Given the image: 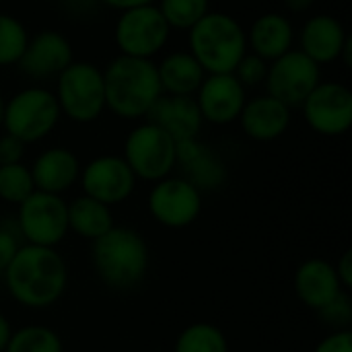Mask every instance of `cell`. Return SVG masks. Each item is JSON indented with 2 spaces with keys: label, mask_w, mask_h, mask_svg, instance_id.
<instances>
[{
  "label": "cell",
  "mask_w": 352,
  "mask_h": 352,
  "mask_svg": "<svg viewBox=\"0 0 352 352\" xmlns=\"http://www.w3.org/2000/svg\"><path fill=\"white\" fill-rule=\"evenodd\" d=\"M8 295L27 309L56 305L68 285V268L54 248L21 245L2 272Z\"/></svg>",
  "instance_id": "cell-1"
},
{
  "label": "cell",
  "mask_w": 352,
  "mask_h": 352,
  "mask_svg": "<svg viewBox=\"0 0 352 352\" xmlns=\"http://www.w3.org/2000/svg\"><path fill=\"white\" fill-rule=\"evenodd\" d=\"M105 109L122 120H144L163 95L153 60L118 56L103 70Z\"/></svg>",
  "instance_id": "cell-2"
},
{
  "label": "cell",
  "mask_w": 352,
  "mask_h": 352,
  "mask_svg": "<svg viewBox=\"0 0 352 352\" xmlns=\"http://www.w3.org/2000/svg\"><path fill=\"white\" fill-rule=\"evenodd\" d=\"M91 260L103 285L113 291H130L144 280L151 254L138 231L130 227H113L93 241Z\"/></svg>",
  "instance_id": "cell-3"
},
{
  "label": "cell",
  "mask_w": 352,
  "mask_h": 352,
  "mask_svg": "<svg viewBox=\"0 0 352 352\" xmlns=\"http://www.w3.org/2000/svg\"><path fill=\"white\" fill-rule=\"evenodd\" d=\"M190 54L206 74H233L239 60L248 54L245 29L227 14L210 10L190 31Z\"/></svg>",
  "instance_id": "cell-4"
},
{
  "label": "cell",
  "mask_w": 352,
  "mask_h": 352,
  "mask_svg": "<svg viewBox=\"0 0 352 352\" xmlns=\"http://www.w3.org/2000/svg\"><path fill=\"white\" fill-rule=\"evenodd\" d=\"M54 97L60 113L76 124H91L105 111L103 70L93 62L72 60L58 76Z\"/></svg>",
  "instance_id": "cell-5"
},
{
  "label": "cell",
  "mask_w": 352,
  "mask_h": 352,
  "mask_svg": "<svg viewBox=\"0 0 352 352\" xmlns=\"http://www.w3.org/2000/svg\"><path fill=\"white\" fill-rule=\"evenodd\" d=\"M62 113L54 91L33 85L16 91L4 105L2 128L25 144H33L50 136Z\"/></svg>",
  "instance_id": "cell-6"
},
{
  "label": "cell",
  "mask_w": 352,
  "mask_h": 352,
  "mask_svg": "<svg viewBox=\"0 0 352 352\" xmlns=\"http://www.w3.org/2000/svg\"><path fill=\"white\" fill-rule=\"evenodd\" d=\"M175 148L177 142L167 132L144 120L126 136L122 157L136 179L155 184L175 171Z\"/></svg>",
  "instance_id": "cell-7"
},
{
  "label": "cell",
  "mask_w": 352,
  "mask_h": 352,
  "mask_svg": "<svg viewBox=\"0 0 352 352\" xmlns=\"http://www.w3.org/2000/svg\"><path fill=\"white\" fill-rule=\"evenodd\" d=\"M16 229L27 245L58 248L68 231V202L58 194L35 190L19 204Z\"/></svg>",
  "instance_id": "cell-8"
},
{
  "label": "cell",
  "mask_w": 352,
  "mask_h": 352,
  "mask_svg": "<svg viewBox=\"0 0 352 352\" xmlns=\"http://www.w3.org/2000/svg\"><path fill=\"white\" fill-rule=\"evenodd\" d=\"M169 35L171 29L157 4L122 10L113 27V41L120 54L142 60H153L167 45Z\"/></svg>",
  "instance_id": "cell-9"
},
{
  "label": "cell",
  "mask_w": 352,
  "mask_h": 352,
  "mask_svg": "<svg viewBox=\"0 0 352 352\" xmlns=\"http://www.w3.org/2000/svg\"><path fill=\"white\" fill-rule=\"evenodd\" d=\"M202 192L179 175H169L153 184L146 208L151 217L167 229H186L202 212Z\"/></svg>",
  "instance_id": "cell-10"
},
{
  "label": "cell",
  "mask_w": 352,
  "mask_h": 352,
  "mask_svg": "<svg viewBox=\"0 0 352 352\" xmlns=\"http://www.w3.org/2000/svg\"><path fill=\"white\" fill-rule=\"evenodd\" d=\"M320 66L314 60H309L303 52L291 50L268 64L264 85L270 97L278 99L289 109H293L303 105V101L320 85Z\"/></svg>",
  "instance_id": "cell-11"
},
{
  "label": "cell",
  "mask_w": 352,
  "mask_h": 352,
  "mask_svg": "<svg viewBox=\"0 0 352 352\" xmlns=\"http://www.w3.org/2000/svg\"><path fill=\"white\" fill-rule=\"evenodd\" d=\"M307 126L322 136H342L352 126L351 89L336 80H320L301 105Z\"/></svg>",
  "instance_id": "cell-12"
},
{
  "label": "cell",
  "mask_w": 352,
  "mask_h": 352,
  "mask_svg": "<svg viewBox=\"0 0 352 352\" xmlns=\"http://www.w3.org/2000/svg\"><path fill=\"white\" fill-rule=\"evenodd\" d=\"M136 177L124 157L120 155H101L89 161L85 167H80L78 184L82 188V194L105 204H122L126 202L134 188Z\"/></svg>",
  "instance_id": "cell-13"
},
{
  "label": "cell",
  "mask_w": 352,
  "mask_h": 352,
  "mask_svg": "<svg viewBox=\"0 0 352 352\" xmlns=\"http://www.w3.org/2000/svg\"><path fill=\"white\" fill-rule=\"evenodd\" d=\"M194 99L204 122L227 126L239 120L248 101V91L233 74H206L194 93Z\"/></svg>",
  "instance_id": "cell-14"
},
{
  "label": "cell",
  "mask_w": 352,
  "mask_h": 352,
  "mask_svg": "<svg viewBox=\"0 0 352 352\" xmlns=\"http://www.w3.org/2000/svg\"><path fill=\"white\" fill-rule=\"evenodd\" d=\"M74 60L72 43L58 31L45 29L29 37L27 47L19 60V70L35 80L56 78Z\"/></svg>",
  "instance_id": "cell-15"
},
{
  "label": "cell",
  "mask_w": 352,
  "mask_h": 352,
  "mask_svg": "<svg viewBox=\"0 0 352 352\" xmlns=\"http://www.w3.org/2000/svg\"><path fill=\"white\" fill-rule=\"evenodd\" d=\"M175 169L200 192L219 190L227 182V165L219 153L200 138L182 140L175 148Z\"/></svg>",
  "instance_id": "cell-16"
},
{
  "label": "cell",
  "mask_w": 352,
  "mask_h": 352,
  "mask_svg": "<svg viewBox=\"0 0 352 352\" xmlns=\"http://www.w3.org/2000/svg\"><path fill=\"white\" fill-rule=\"evenodd\" d=\"M349 39L351 35L336 16L316 14L309 16L299 31V52H303L322 68L324 64L340 60V54Z\"/></svg>",
  "instance_id": "cell-17"
},
{
  "label": "cell",
  "mask_w": 352,
  "mask_h": 352,
  "mask_svg": "<svg viewBox=\"0 0 352 352\" xmlns=\"http://www.w3.org/2000/svg\"><path fill=\"white\" fill-rule=\"evenodd\" d=\"M144 120L159 126L175 142L200 138V130L204 124L194 97L165 95V93L155 101V105L151 107Z\"/></svg>",
  "instance_id": "cell-18"
},
{
  "label": "cell",
  "mask_w": 352,
  "mask_h": 352,
  "mask_svg": "<svg viewBox=\"0 0 352 352\" xmlns=\"http://www.w3.org/2000/svg\"><path fill=\"white\" fill-rule=\"evenodd\" d=\"M293 289L297 299L314 311L324 309L344 291L334 264L322 258H309L299 264L293 276Z\"/></svg>",
  "instance_id": "cell-19"
},
{
  "label": "cell",
  "mask_w": 352,
  "mask_h": 352,
  "mask_svg": "<svg viewBox=\"0 0 352 352\" xmlns=\"http://www.w3.org/2000/svg\"><path fill=\"white\" fill-rule=\"evenodd\" d=\"M237 122L241 124V130L250 140L272 142L289 130L291 109L266 93L248 99Z\"/></svg>",
  "instance_id": "cell-20"
},
{
  "label": "cell",
  "mask_w": 352,
  "mask_h": 352,
  "mask_svg": "<svg viewBox=\"0 0 352 352\" xmlns=\"http://www.w3.org/2000/svg\"><path fill=\"white\" fill-rule=\"evenodd\" d=\"M29 169L33 175L35 190L62 196L78 182L80 161L70 148L52 146L45 148Z\"/></svg>",
  "instance_id": "cell-21"
},
{
  "label": "cell",
  "mask_w": 352,
  "mask_h": 352,
  "mask_svg": "<svg viewBox=\"0 0 352 352\" xmlns=\"http://www.w3.org/2000/svg\"><path fill=\"white\" fill-rule=\"evenodd\" d=\"M245 39L248 52L260 56L266 62H272L293 50L295 27L287 14L264 12L245 31Z\"/></svg>",
  "instance_id": "cell-22"
},
{
  "label": "cell",
  "mask_w": 352,
  "mask_h": 352,
  "mask_svg": "<svg viewBox=\"0 0 352 352\" xmlns=\"http://www.w3.org/2000/svg\"><path fill=\"white\" fill-rule=\"evenodd\" d=\"M159 82L165 95L194 97L206 72L190 52H171L157 64Z\"/></svg>",
  "instance_id": "cell-23"
},
{
  "label": "cell",
  "mask_w": 352,
  "mask_h": 352,
  "mask_svg": "<svg viewBox=\"0 0 352 352\" xmlns=\"http://www.w3.org/2000/svg\"><path fill=\"white\" fill-rule=\"evenodd\" d=\"M113 227L116 225L111 206H105L85 194L68 204V231H72L74 235L93 243Z\"/></svg>",
  "instance_id": "cell-24"
},
{
  "label": "cell",
  "mask_w": 352,
  "mask_h": 352,
  "mask_svg": "<svg viewBox=\"0 0 352 352\" xmlns=\"http://www.w3.org/2000/svg\"><path fill=\"white\" fill-rule=\"evenodd\" d=\"M173 352H229V340L219 326L196 322L177 334Z\"/></svg>",
  "instance_id": "cell-25"
},
{
  "label": "cell",
  "mask_w": 352,
  "mask_h": 352,
  "mask_svg": "<svg viewBox=\"0 0 352 352\" xmlns=\"http://www.w3.org/2000/svg\"><path fill=\"white\" fill-rule=\"evenodd\" d=\"M4 352H64V344L56 330L39 324H29L12 330Z\"/></svg>",
  "instance_id": "cell-26"
},
{
  "label": "cell",
  "mask_w": 352,
  "mask_h": 352,
  "mask_svg": "<svg viewBox=\"0 0 352 352\" xmlns=\"http://www.w3.org/2000/svg\"><path fill=\"white\" fill-rule=\"evenodd\" d=\"M169 29L190 31L204 14L210 12V0H157Z\"/></svg>",
  "instance_id": "cell-27"
},
{
  "label": "cell",
  "mask_w": 352,
  "mask_h": 352,
  "mask_svg": "<svg viewBox=\"0 0 352 352\" xmlns=\"http://www.w3.org/2000/svg\"><path fill=\"white\" fill-rule=\"evenodd\" d=\"M29 41L27 27L12 14L0 12V68L16 66Z\"/></svg>",
  "instance_id": "cell-28"
},
{
  "label": "cell",
  "mask_w": 352,
  "mask_h": 352,
  "mask_svg": "<svg viewBox=\"0 0 352 352\" xmlns=\"http://www.w3.org/2000/svg\"><path fill=\"white\" fill-rule=\"evenodd\" d=\"M35 192L31 169L23 163L0 165V200L8 204H21Z\"/></svg>",
  "instance_id": "cell-29"
},
{
  "label": "cell",
  "mask_w": 352,
  "mask_h": 352,
  "mask_svg": "<svg viewBox=\"0 0 352 352\" xmlns=\"http://www.w3.org/2000/svg\"><path fill=\"white\" fill-rule=\"evenodd\" d=\"M268 64H270V62L262 60L260 56H256V54H252V52H248V54L239 60V64L235 66L233 76L241 82V87H243L245 91L252 89V87H260V85H264V80H266Z\"/></svg>",
  "instance_id": "cell-30"
},
{
  "label": "cell",
  "mask_w": 352,
  "mask_h": 352,
  "mask_svg": "<svg viewBox=\"0 0 352 352\" xmlns=\"http://www.w3.org/2000/svg\"><path fill=\"white\" fill-rule=\"evenodd\" d=\"M328 326L334 330H351L352 322V301L349 291H342L332 303H328L324 309L318 311Z\"/></svg>",
  "instance_id": "cell-31"
},
{
  "label": "cell",
  "mask_w": 352,
  "mask_h": 352,
  "mask_svg": "<svg viewBox=\"0 0 352 352\" xmlns=\"http://www.w3.org/2000/svg\"><path fill=\"white\" fill-rule=\"evenodd\" d=\"M25 142L14 138L12 134H2L0 136V165H12V163H23L25 157Z\"/></svg>",
  "instance_id": "cell-32"
},
{
  "label": "cell",
  "mask_w": 352,
  "mask_h": 352,
  "mask_svg": "<svg viewBox=\"0 0 352 352\" xmlns=\"http://www.w3.org/2000/svg\"><path fill=\"white\" fill-rule=\"evenodd\" d=\"M314 352H352L351 330H334L324 340L318 342Z\"/></svg>",
  "instance_id": "cell-33"
},
{
  "label": "cell",
  "mask_w": 352,
  "mask_h": 352,
  "mask_svg": "<svg viewBox=\"0 0 352 352\" xmlns=\"http://www.w3.org/2000/svg\"><path fill=\"white\" fill-rule=\"evenodd\" d=\"M19 248H21L19 237L12 231H8L6 227H0V274L8 268V264L12 262Z\"/></svg>",
  "instance_id": "cell-34"
},
{
  "label": "cell",
  "mask_w": 352,
  "mask_h": 352,
  "mask_svg": "<svg viewBox=\"0 0 352 352\" xmlns=\"http://www.w3.org/2000/svg\"><path fill=\"white\" fill-rule=\"evenodd\" d=\"M334 270H336V276H338V280H340L342 289L351 293V289H352V250H346V252H344V254L338 258V262L334 264Z\"/></svg>",
  "instance_id": "cell-35"
},
{
  "label": "cell",
  "mask_w": 352,
  "mask_h": 352,
  "mask_svg": "<svg viewBox=\"0 0 352 352\" xmlns=\"http://www.w3.org/2000/svg\"><path fill=\"white\" fill-rule=\"evenodd\" d=\"M101 4H105L107 8L113 10H128V8H136V6H144V4H155L157 0H99Z\"/></svg>",
  "instance_id": "cell-36"
},
{
  "label": "cell",
  "mask_w": 352,
  "mask_h": 352,
  "mask_svg": "<svg viewBox=\"0 0 352 352\" xmlns=\"http://www.w3.org/2000/svg\"><path fill=\"white\" fill-rule=\"evenodd\" d=\"M10 336H12V326L8 322V318L4 314H0V352H4Z\"/></svg>",
  "instance_id": "cell-37"
},
{
  "label": "cell",
  "mask_w": 352,
  "mask_h": 352,
  "mask_svg": "<svg viewBox=\"0 0 352 352\" xmlns=\"http://www.w3.org/2000/svg\"><path fill=\"white\" fill-rule=\"evenodd\" d=\"M314 2H316V0H283L285 8H287L289 12H295V14L307 12V10L314 6Z\"/></svg>",
  "instance_id": "cell-38"
},
{
  "label": "cell",
  "mask_w": 352,
  "mask_h": 352,
  "mask_svg": "<svg viewBox=\"0 0 352 352\" xmlns=\"http://www.w3.org/2000/svg\"><path fill=\"white\" fill-rule=\"evenodd\" d=\"M4 105H6V99L0 93V128H2V118H4Z\"/></svg>",
  "instance_id": "cell-39"
}]
</instances>
